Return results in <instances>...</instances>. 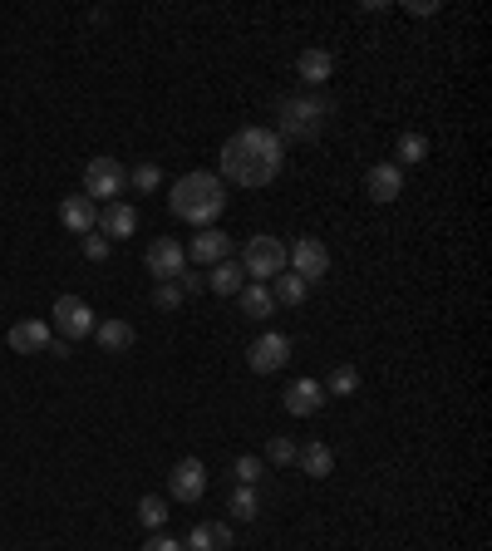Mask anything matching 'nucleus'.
<instances>
[{"label": "nucleus", "instance_id": "nucleus-10", "mask_svg": "<svg viewBox=\"0 0 492 551\" xmlns=\"http://www.w3.org/2000/svg\"><path fill=\"white\" fill-rule=\"evenodd\" d=\"M50 340H55V335H50V325H45V320H15V325H10V335H5V345H10L15 355H45V350H50Z\"/></svg>", "mask_w": 492, "mask_h": 551}, {"label": "nucleus", "instance_id": "nucleus-20", "mask_svg": "<svg viewBox=\"0 0 492 551\" xmlns=\"http://www.w3.org/2000/svg\"><path fill=\"white\" fill-rule=\"evenodd\" d=\"M296 468L306 478H330L335 473V453L325 443H306V448H296Z\"/></svg>", "mask_w": 492, "mask_h": 551}, {"label": "nucleus", "instance_id": "nucleus-28", "mask_svg": "<svg viewBox=\"0 0 492 551\" xmlns=\"http://www.w3.org/2000/svg\"><path fill=\"white\" fill-rule=\"evenodd\" d=\"M138 522H143V527H163V522H168V502H163V497H143V502H138Z\"/></svg>", "mask_w": 492, "mask_h": 551}, {"label": "nucleus", "instance_id": "nucleus-3", "mask_svg": "<svg viewBox=\"0 0 492 551\" xmlns=\"http://www.w3.org/2000/svg\"><path fill=\"white\" fill-rule=\"evenodd\" d=\"M242 271L246 276H256L261 286L276 281V276L286 271V246L276 242V237H251L246 251H242Z\"/></svg>", "mask_w": 492, "mask_h": 551}, {"label": "nucleus", "instance_id": "nucleus-4", "mask_svg": "<svg viewBox=\"0 0 492 551\" xmlns=\"http://www.w3.org/2000/svg\"><path fill=\"white\" fill-rule=\"evenodd\" d=\"M320 123H325V104H320V99H286V104H281L276 138H281V143H286V138H315Z\"/></svg>", "mask_w": 492, "mask_h": 551}, {"label": "nucleus", "instance_id": "nucleus-17", "mask_svg": "<svg viewBox=\"0 0 492 551\" xmlns=\"http://www.w3.org/2000/svg\"><path fill=\"white\" fill-rule=\"evenodd\" d=\"M232 542H237V537H232V527H227V522H202V527H192V532H187L183 547L187 551H232Z\"/></svg>", "mask_w": 492, "mask_h": 551}, {"label": "nucleus", "instance_id": "nucleus-18", "mask_svg": "<svg viewBox=\"0 0 492 551\" xmlns=\"http://www.w3.org/2000/svg\"><path fill=\"white\" fill-rule=\"evenodd\" d=\"M94 340H99L109 355H128L138 335H133V325H128V320H114V315H109V320H99V325H94Z\"/></svg>", "mask_w": 492, "mask_h": 551}, {"label": "nucleus", "instance_id": "nucleus-25", "mask_svg": "<svg viewBox=\"0 0 492 551\" xmlns=\"http://www.w3.org/2000/svg\"><path fill=\"white\" fill-rule=\"evenodd\" d=\"M394 158H399V163H424V158H429V138H424V133H399Z\"/></svg>", "mask_w": 492, "mask_h": 551}, {"label": "nucleus", "instance_id": "nucleus-31", "mask_svg": "<svg viewBox=\"0 0 492 551\" xmlns=\"http://www.w3.org/2000/svg\"><path fill=\"white\" fill-rule=\"evenodd\" d=\"M153 306H158V310H178V306H183V291H178V281H163V286L153 291Z\"/></svg>", "mask_w": 492, "mask_h": 551}, {"label": "nucleus", "instance_id": "nucleus-29", "mask_svg": "<svg viewBox=\"0 0 492 551\" xmlns=\"http://www.w3.org/2000/svg\"><path fill=\"white\" fill-rule=\"evenodd\" d=\"M128 183L138 187V192H153V187L163 183V173H158V163H138V168L128 173Z\"/></svg>", "mask_w": 492, "mask_h": 551}, {"label": "nucleus", "instance_id": "nucleus-1", "mask_svg": "<svg viewBox=\"0 0 492 551\" xmlns=\"http://www.w3.org/2000/svg\"><path fill=\"white\" fill-rule=\"evenodd\" d=\"M286 168V143L276 138V128H242L227 138L222 148V173L237 187H266L281 178Z\"/></svg>", "mask_w": 492, "mask_h": 551}, {"label": "nucleus", "instance_id": "nucleus-7", "mask_svg": "<svg viewBox=\"0 0 492 551\" xmlns=\"http://www.w3.org/2000/svg\"><path fill=\"white\" fill-rule=\"evenodd\" d=\"M286 266H291L306 286H315V281L330 271V246L320 242V237H301L296 246H286Z\"/></svg>", "mask_w": 492, "mask_h": 551}, {"label": "nucleus", "instance_id": "nucleus-33", "mask_svg": "<svg viewBox=\"0 0 492 551\" xmlns=\"http://www.w3.org/2000/svg\"><path fill=\"white\" fill-rule=\"evenodd\" d=\"M84 256H89V261H104V256H109V237H94V232H89V237H84Z\"/></svg>", "mask_w": 492, "mask_h": 551}, {"label": "nucleus", "instance_id": "nucleus-16", "mask_svg": "<svg viewBox=\"0 0 492 551\" xmlns=\"http://www.w3.org/2000/svg\"><path fill=\"white\" fill-rule=\"evenodd\" d=\"M330 394L315 384V379H296L291 389H286V414H296V419H306V414H320V404H325Z\"/></svg>", "mask_w": 492, "mask_h": 551}, {"label": "nucleus", "instance_id": "nucleus-21", "mask_svg": "<svg viewBox=\"0 0 492 551\" xmlns=\"http://www.w3.org/2000/svg\"><path fill=\"white\" fill-rule=\"evenodd\" d=\"M296 69H301V79L315 89V84H325V79L335 74V55H330V50H301Z\"/></svg>", "mask_w": 492, "mask_h": 551}, {"label": "nucleus", "instance_id": "nucleus-24", "mask_svg": "<svg viewBox=\"0 0 492 551\" xmlns=\"http://www.w3.org/2000/svg\"><path fill=\"white\" fill-rule=\"evenodd\" d=\"M227 512H232L237 522H256V517H261V492H256V488H237V492H232V502H227Z\"/></svg>", "mask_w": 492, "mask_h": 551}, {"label": "nucleus", "instance_id": "nucleus-11", "mask_svg": "<svg viewBox=\"0 0 492 551\" xmlns=\"http://www.w3.org/2000/svg\"><path fill=\"white\" fill-rule=\"evenodd\" d=\"M168 492H173L178 502H197V497L207 492V468H202L197 458L173 463V473H168Z\"/></svg>", "mask_w": 492, "mask_h": 551}, {"label": "nucleus", "instance_id": "nucleus-15", "mask_svg": "<svg viewBox=\"0 0 492 551\" xmlns=\"http://www.w3.org/2000/svg\"><path fill=\"white\" fill-rule=\"evenodd\" d=\"M227 251H232V242H227V232H217V227H202V232L192 237V246H187V261H202V266H217V261H227Z\"/></svg>", "mask_w": 492, "mask_h": 551}, {"label": "nucleus", "instance_id": "nucleus-12", "mask_svg": "<svg viewBox=\"0 0 492 551\" xmlns=\"http://www.w3.org/2000/svg\"><path fill=\"white\" fill-rule=\"evenodd\" d=\"M99 237H109V242H123V237H133L138 232V212H133V202H104V212H99Z\"/></svg>", "mask_w": 492, "mask_h": 551}, {"label": "nucleus", "instance_id": "nucleus-8", "mask_svg": "<svg viewBox=\"0 0 492 551\" xmlns=\"http://www.w3.org/2000/svg\"><path fill=\"white\" fill-rule=\"evenodd\" d=\"M143 266H148V276H158V281H178L187 271V246L173 242V237H158V242L148 246Z\"/></svg>", "mask_w": 492, "mask_h": 551}, {"label": "nucleus", "instance_id": "nucleus-2", "mask_svg": "<svg viewBox=\"0 0 492 551\" xmlns=\"http://www.w3.org/2000/svg\"><path fill=\"white\" fill-rule=\"evenodd\" d=\"M173 217H183L192 227H212L222 212H227V187L217 173H187L173 183V197H168Z\"/></svg>", "mask_w": 492, "mask_h": 551}, {"label": "nucleus", "instance_id": "nucleus-13", "mask_svg": "<svg viewBox=\"0 0 492 551\" xmlns=\"http://www.w3.org/2000/svg\"><path fill=\"white\" fill-rule=\"evenodd\" d=\"M365 192L379 202V207L394 202V197L404 192V168H399V163H374V168L365 173Z\"/></svg>", "mask_w": 492, "mask_h": 551}, {"label": "nucleus", "instance_id": "nucleus-22", "mask_svg": "<svg viewBox=\"0 0 492 551\" xmlns=\"http://www.w3.org/2000/svg\"><path fill=\"white\" fill-rule=\"evenodd\" d=\"M266 291H271V301H276V306H306V291H310V286L301 281V276H296V271H281V276H276Z\"/></svg>", "mask_w": 492, "mask_h": 551}, {"label": "nucleus", "instance_id": "nucleus-6", "mask_svg": "<svg viewBox=\"0 0 492 551\" xmlns=\"http://www.w3.org/2000/svg\"><path fill=\"white\" fill-rule=\"evenodd\" d=\"M50 315H55V330H60V340H84V335H94V310H89V301L84 296H60L55 306H50Z\"/></svg>", "mask_w": 492, "mask_h": 551}, {"label": "nucleus", "instance_id": "nucleus-32", "mask_svg": "<svg viewBox=\"0 0 492 551\" xmlns=\"http://www.w3.org/2000/svg\"><path fill=\"white\" fill-rule=\"evenodd\" d=\"M143 551H187L178 537H168V532H153L148 542H143Z\"/></svg>", "mask_w": 492, "mask_h": 551}, {"label": "nucleus", "instance_id": "nucleus-26", "mask_svg": "<svg viewBox=\"0 0 492 551\" xmlns=\"http://www.w3.org/2000/svg\"><path fill=\"white\" fill-rule=\"evenodd\" d=\"M320 389H325V394H355V389H360V369H355V365H335V369H330V379H325Z\"/></svg>", "mask_w": 492, "mask_h": 551}, {"label": "nucleus", "instance_id": "nucleus-23", "mask_svg": "<svg viewBox=\"0 0 492 551\" xmlns=\"http://www.w3.org/2000/svg\"><path fill=\"white\" fill-rule=\"evenodd\" d=\"M237 301H242V315H246V320H266V315L276 310V301H271V291H266L261 281H251V286H242V291H237Z\"/></svg>", "mask_w": 492, "mask_h": 551}, {"label": "nucleus", "instance_id": "nucleus-19", "mask_svg": "<svg viewBox=\"0 0 492 551\" xmlns=\"http://www.w3.org/2000/svg\"><path fill=\"white\" fill-rule=\"evenodd\" d=\"M246 286V271H242V261H217L212 271H207V291H217V296H237Z\"/></svg>", "mask_w": 492, "mask_h": 551}, {"label": "nucleus", "instance_id": "nucleus-14", "mask_svg": "<svg viewBox=\"0 0 492 551\" xmlns=\"http://www.w3.org/2000/svg\"><path fill=\"white\" fill-rule=\"evenodd\" d=\"M60 222H64V232H74V237H89L94 232V222H99V207L79 192V197H64L60 202Z\"/></svg>", "mask_w": 492, "mask_h": 551}, {"label": "nucleus", "instance_id": "nucleus-9", "mask_svg": "<svg viewBox=\"0 0 492 551\" xmlns=\"http://www.w3.org/2000/svg\"><path fill=\"white\" fill-rule=\"evenodd\" d=\"M286 360H291V340L276 335V330H266V335L251 340V350H246V365L256 369V374H276V369H286Z\"/></svg>", "mask_w": 492, "mask_h": 551}, {"label": "nucleus", "instance_id": "nucleus-27", "mask_svg": "<svg viewBox=\"0 0 492 551\" xmlns=\"http://www.w3.org/2000/svg\"><path fill=\"white\" fill-rule=\"evenodd\" d=\"M232 473H237V483H242V488H256V483L266 478V463H261L256 453H242V458L232 463Z\"/></svg>", "mask_w": 492, "mask_h": 551}, {"label": "nucleus", "instance_id": "nucleus-5", "mask_svg": "<svg viewBox=\"0 0 492 551\" xmlns=\"http://www.w3.org/2000/svg\"><path fill=\"white\" fill-rule=\"evenodd\" d=\"M128 187V173L119 168V158H94L84 168V197L99 207V202H119V192Z\"/></svg>", "mask_w": 492, "mask_h": 551}, {"label": "nucleus", "instance_id": "nucleus-30", "mask_svg": "<svg viewBox=\"0 0 492 551\" xmlns=\"http://www.w3.org/2000/svg\"><path fill=\"white\" fill-rule=\"evenodd\" d=\"M266 458H271L276 468H291V463H296V443H291V438H271Z\"/></svg>", "mask_w": 492, "mask_h": 551}]
</instances>
